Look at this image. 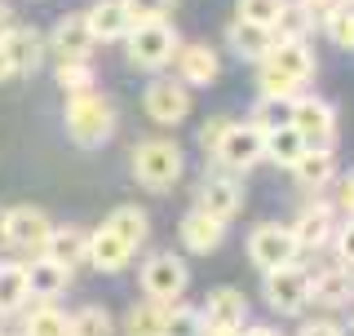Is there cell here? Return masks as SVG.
Returning <instances> with one entry per match:
<instances>
[{"label": "cell", "mask_w": 354, "mask_h": 336, "mask_svg": "<svg viewBox=\"0 0 354 336\" xmlns=\"http://www.w3.org/2000/svg\"><path fill=\"white\" fill-rule=\"evenodd\" d=\"M93 44L97 40H93V31H88L84 14H66V18H58V27L49 31L44 49H53V53H58V62H62V58H88Z\"/></svg>", "instance_id": "17"}, {"label": "cell", "mask_w": 354, "mask_h": 336, "mask_svg": "<svg viewBox=\"0 0 354 336\" xmlns=\"http://www.w3.org/2000/svg\"><path fill=\"white\" fill-rule=\"evenodd\" d=\"M164 336H204V319H199V310L182 306V301L164 306Z\"/></svg>", "instance_id": "34"}, {"label": "cell", "mask_w": 354, "mask_h": 336, "mask_svg": "<svg viewBox=\"0 0 354 336\" xmlns=\"http://www.w3.org/2000/svg\"><path fill=\"white\" fill-rule=\"evenodd\" d=\"M239 336H279L274 328H248V332H239Z\"/></svg>", "instance_id": "46"}, {"label": "cell", "mask_w": 354, "mask_h": 336, "mask_svg": "<svg viewBox=\"0 0 354 336\" xmlns=\"http://www.w3.org/2000/svg\"><path fill=\"white\" fill-rule=\"evenodd\" d=\"M261 292H266V306L279 310V315H301L310 306V274L301 265H274V270H261Z\"/></svg>", "instance_id": "6"}, {"label": "cell", "mask_w": 354, "mask_h": 336, "mask_svg": "<svg viewBox=\"0 0 354 336\" xmlns=\"http://www.w3.org/2000/svg\"><path fill=\"white\" fill-rule=\"evenodd\" d=\"M332 234H337V217H332V204L324 199H315V204L301 208V217L292 221V239L301 252H319L332 243Z\"/></svg>", "instance_id": "13"}, {"label": "cell", "mask_w": 354, "mask_h": 336, "mask_svg": "<svg viewBox=\"0 0 354 336\" xmlns=\"http://www.w3.org/2000/svg\"><path fill=\"white\" fill-rule=\"evenodd\" d=\"M124 336H164V306L160 301H142L124 315Z\"/></svg>", "instance_id": "32"}, {"label": "cell", "mask_w": 354, "mask_h": 336, "mask_svg": "<svg viewBox=\"0 0 354 336\" xmlns=\"http://www.w3.org/2000/svg\"><path fill=\"white\" fill-rule=\"evenodd\" d=\"M9 31H14V9L0 5V36H9Z\"/></svg>", "instance_id": "43"}, {"label": "cell", "mask_w": 354, "mask_h": 336, "mask_svg": "<svg viewBox=\"0 0 354 336\" xmlns=\"http://www.w3.org/2000/svg\"><path fill=\"white\" fill-rule=\"evenodd\" d=\"M142 106H147V120L160 129H177L186 115H191V88L182 80H155L147 88V97H142Z\"/></svg>", "instance_id": "11"}, {"label": "cell", "mask_w": 354, "mask_h": 336, "mask_svg": "<svg viewBox=\"0 0 354 336\" xmlns=\"http://www.w3.org/2000/svg\"><path fill=\"white\" fill-rule=\"evenodd\" d=\"M310 301H315V306H324V310L350 306V301H354V270L337 261V265H328V270L310 274Z\"/></svg>", "instance_id": "16"}, {"label": "cell", "mask_w": 354, "mask_h": 336, "mask_svg": "<svg viewBox=\"0 0 354 336\" xmlns=\"http://www.w3.org/2000/svg\"><path fill=\"white\" fill-rule=\"evenodd\" d=\"M66 138L75 142V147L93 151L111 142V133H115V102H111L106 93H97V88H88V93H71L66 97Z\"/></svg>", "instance_id": "1"}, {"label": "cell", "mask_w": 354, "mask_h": 336, "mask_svg": "<svg viewBox=\"0 0 354 336\" xmlns=\"http://www.w3.org/2000/svg\"><path fill=\"white\" fill-rule=\"evenodd\" d=\"M199 319H204V336H239L248 323V301L239 288H213Z\"/></svg>", "instance_id": "9"}, {"label": "cell", "mask_w": 354, "mask_h": 336, "mask_svg": "<svg viewBox=\"0 0 354 336\" xmlns=\"http://www.w3.org/2000/svg\"><path fill=\"white\" fill-rule=\"evenodd\" d=\"M297 239H292V226H279V221H266L248 234V261L257 270H274V265H292L297 261Z\"/></svg>", "instance_id": "10"}, {"label": "cell", "mask_w": 354, "mask_h": 336, "mask_svg": "<svg viewBox=\"0 0 354 336\" xmlns=\"http://www.w3.org/2000/svg\"><path fill=\"white\" fill-rule=\"evenodd\" d=\"M120 5L129 9L133 22H160V18L177 5V0H120Z\"/></svg>", "instance_id": "38"}, {"label": "cell", "mask_w": 354, "mask_h": 336, "mask_svg": "<svg viewBox=\"0 0 354 336\" xmlns=\"http://www.w3.org/2000/svg\"><path fill=\"white\" fill-rule=\"evenodd\" d=\"M226 124H230L226 115H213V120H208L204 129H199V147H204L208 155H213V147H217V142H221V133H226Z\"/></svg>", "instance_id": "40"}, {"label": "cell", "mask_w": 354, "mask_h": 336, "mask_svg": "<svg viewBox=\"0 0 354 336\" xmlns=\"http://www.w3.org/2000/svg\"><path fill=\"white\" fill-rule=\"evenodd\" d=\"M111 332H115V323L102 306H84L71 315V336H111Z\"/></svg>", "instance_id": "35"}, {"label": "cell", "mask_w": 354, "mask_h": 336, "mask_svg": "<svg viewBox=\"0 0 354 336\" xmlns=\"http://www.w3.org/2000/svg\"><path fill=\"white\" fill-rule=\"evenodd\" d=\"M84 248H88V234L80 226H53L49 230V239H44V248L40 256H49V261H58V265H80L84 261Z\"/></svg>", "instance_id": "26"}, {"label": "cell", "mask_w": 354, "mask_h": 336, "mask_svg": "<svg viewBox=\"0 0 354 336\" xmlns=\"http://www.w3.org/2000/svg\"><path fill=\"white\" fill-rule=\"evenodd\" d=\"M5 80H14V71H9V58H5V49H0V84Z\"/></svg>", "instance_id": "44"}, {"label": "cell", "mask_w": 354, "mask_h": 336, "mask_svg": "<svg viewBox=\"0 0 354 336\" xmlns=\"http://www.w3.org/2000/svg\"><path fill=\"white\" fill-rule=\"evenodd\" d=\"M49 230H53V221L31 204H18V208L0 212V239L14 252H40L44 239H49Z\"/></svg>", "instance_id": "7"}, {"label": "cell", "mask_w": 354, "mask_h": 336, "mask_svg": "<svg viewBox=\"0 0 354 336\" xmlns=\"http://www.w3.org/2000/svg\"><path fill=\"white\" fill-rule=\"evenodd\" d=\"M177 234H182L186 252L208 256V252H217V248H221V239H226V221H217V217H208V212L191 208V212L182 217V226H177Z\"/></svg>", "instance_id": "20"}, {"label": "cell", "mask_w": 354, "mask_h": 336, "mask_svg": "<svg viewBox=\"0 0 354 336\" xmlns=\"http://www.w3.org/2000/svg\"><path fill=\"white\" fill-rule=\"evenodd\" d=\"M332 243H337V261L354 270V217H346V221L337 226V234H332Z\"/></svg>", "instance_id": "39"}, {"label": "cell", "mask_w": 354, "mask_h": 336, "mask_svg": "<svg viewBox=\"0 0 354 336\" xmlns=\"http://www.w3.org/2000/svg\"><path fill=\"white\" fill-rule=\"evenodd\" d=\"M319 22H324L328 40L337 44V49H350L354 53V9L350 5H337V0H332L328 9H319Z\"/></svg>", "instance_id": "30"}, {"label": "cell", "mask_w": 354, "mask_h": 336, "mask_svg": "<svg viewBox=\"0 0 354 336\" xmlns=\"http://www.w3.org/2000/svg\"><path fill=\"white\" fill-rule=\"evenodd\" d=\"M288 173L297 177L306 190H324L337 182V155H332V147H306L301 160H297Z\"/></svg>", "instance_id": "21"}, {"label": "cell", "mask_w": 354, "mask_h": 336, "mask_svg": "<svg viewBox=\"0 0 354 336\" xmlns=\"http://www.w3.org/2000/svg\"><path fill=\"white\" fill-rule=\"evenodd\" d=\"M186 283H191V270H186V261L177 252H155L142 265V292H147V301L173 306V301H182Z\"/></svg>", "instance_id": "5"}, {"label": "cell", "mask_w": 354, "mask_h": 336, "mask_svg": "<svg viewBox=\"0 0 354 336\" xmlns=\"http://www.w3.org/2000/svg\"><path fill=\"white\" fill-rule=\"evenodd\" d=\"M288 124L306 138V147H332V138H337V111L319 93H297L288 102Z\"/></svg>", "instance_id": "4"}, {"label": "cell", "mask_w": 354, "mask_h": 336, "mask_svg": "<svg viewBox=\"0 0 354 336\" xmlns=\"http://www.w3.org/2000/svg\"><path fill=\"white\" fill-rule=\"evenodd\" d=\"M310 31H315V9L288 5V0H283V9H279V18H274L270 36L274 40H310Z\"/></svg>", "instance_id": "29"}, {"label": "cell", "mask_w": 354, "mask_h": 336, "mask_svg": "<svg viewBox=\"0 0 354 336\" xmlns=\"http://www.w3.org/2000/svg\"><path fill=\"white\" fill-rule=\"evenodd\" d=\"M173 62H177V80L186 88H208V84H217V75H221V58L208 44H182Z\"/></svg>", "instance_id": "14"}, {"label": "cell", "mask_w": 354, "mask_h": 336, "mask_svg": "<svg viewBox=\"0 0 354 336\" xmlns=\"http://www.w3.org/2000/svg\"><path fill=\"white\" fill-rule=\"evenodd\" d=\"M22 336H71V319H66L53 301H40V310H31V315H27Z\"/></svg>", "instance_id": "31"}, {"label": "cell", "mask_w": 354, "mask_h": 336, "mask_svg": "<svg viewBox=\"0 0 354 336\" xmlns=\"http://www.w3.org/2000/svg\"><path fill=\"white\" fill-rule=\"evenodd\" d=\"M297 5H306V9H315V14H319V9H328L332 0H297Z\"/></svg>", "instance_id": "45"}, {"label": "cell", "mask_w": 354, "mask_h": 336, "mask_svg": "<svg viewBox=\"0 0 354 336\" xmlns=\"http://www.w3.org/2000/svg\"><path fill=\"white\" fill-rule=\"evenodd\" d=\"M0 49H5L14 75H31L44 62V36L36 27H14L9 36H0Z\"/></svg>", "instance_id": "18"}, {"label": "cell", "mask_w": 354, "mask_h": 336, "mask_svg": "<svg viewBox=\"0 0 354 336\" xmlns=\"http://www.w3.org/2000/svg\"><path fill=\"white\" fill-rule=\"evenodd\" d=\"M301 151H306V138L288 124V120H283V124L261 129V160H270L279 168H292L297 160H301Z\"/></svg>", "instance_id": "22"}, {"label": "cell", "mask_w": 354, "mask_h": 336, "mask_svg": "<svg viewBox=\"0 0 354 336\" xmlns=\"http://www.w3.org/2000/svg\"><path fill=\"white\" fill-rule=\"evenodd\" d=\"M129 62L138 66V71H164L177 49H182V36H177V27H169V22H133L129 31Z\"/></svg>", "instance_id": "3"}, {"label": "cell", "mask_w": 354, "mask_h": 336, "mask_svg": "<svg viewBox=\"0 0 354 336\" xmlns=\"http://www.w3.org/2000/svg\"><path fill=\"white\" fill-rule=\"evenodd\" d=\"M27 301H31L27 270H22L18 261H5L0 265V315H18Z\"/></svg>", "instance_id": "28"}, {"label": "cell", "mask_w": 354, "mask_h": 336, "mask_svg": "<svg viewBox=\"0 0 354 336\" xmlns=\"http://www.w3.org/2000/svg\"><path fill=\"white\" fill-rule=\"evenodd\" d=\"M279 9H283V0H239V5H235V18L257 22V27H274Z\"/></svg>", "instance_id": "37"}, {"label": "cell", "mask_w": 354, "mask_h": 336, "mask_svg": "<svg viewBox=\"0 0 354 336\" xmlns=\"http://www.w3.org/2000/svg\"><path fill=\"white\" fill-rule=\"evenodd\" d=\"M182 147L169 138H147L133 147V177H138L147 190H155V195H164V190H173L177 182H182Z\"/></svg>", "instance_id": "2"}, {"label": "cell", "mask_w": 354, "mask_h": 336, "mask_svg": "<svg viewBox=\"0 0 354 336\" xmlns=\"http://www.w3.org/2000/svg\"><path fill=\"white\" fill-rule=\"evenodd\" d=\"M226 44L235 49V58L243 62H261L266 53H270V27H257V22H243V18H230V27H226Z\"/></svg>", "instance_id": "23"}, {"label": "cell", "mask_w": 354, "mask_h": 336, "mask_svg": "<svg viewBox=\"0 0 354 336\" xmlns=\"http://www.w3.org/2000/svg\"><path fill=\"white\" fill-rule=\"evenodd\" d=\"M213 160L226 168V173H248L252 164H261V129L257 124H235L230 120L226 133H221V142L213 147Z\"/></svg>", "instance_id": "8"}, {"label": "cell", "mask_w": 354, "mask_h": 336, "mask_svg": "<svg viewBox=\"0 0 354 336\" xmlns=\"http://www.w3.org/2000/svg\"><path fill=\"white\" fill-rule=\"evenodd\" d=\"M102 226H111V230H115L133 252H138L142 243H147V234H151V217H147V212H142L138 204H120V208L102 221Z\"/></svg>", "instance_id": "27"}, {"label": "cell", "mask_w": 354, "mask_h": 336, "mask_svg": "<svg viewBox=\"0 0 354 336\" xmlns=\"http://www.w3.org/2000/svg\"><path fill=\"white\" fill-rule=\"evenodd\" d=\"M195 208L208 212V217H217V221H230L243 208V186L235 177H204V186H199V195H195Z\"/></svg>", "instance_id": "15"}, {"label": "cell", "mask_w": 354, "mask_h": 336, "mask_svg": "<svg viewBox=\"0 0 354 336\" xmlns=\"http://www.w3.org/2000/svg\"><path fill=\"white\" fill-rule=\"evenodd\" d=\"M84 22H88V31H93V40H124L133 31V18L120 0H97L84 14Z\"/></svg>", "instance_id": "24"}, {"label": "cell", "mask_w": 354, "mask_h": 336, "mask_svg": "<svg viewBox=\"0 0 354 336\" xmlns=\"http://www.w3.org/2000/svg\"><path fill=\"white\" fill-rule=\"evenodd\" d=\"M129 256H133V248L124 239H120L111 226H97L93 234H88V248H84V261L93 265V270H102V274H120L129 265Z\"/></svg>", "instance_id": "19"}, {"label": "cell", "mask_w": 354, "mask_h": 336, "mask_svg": "<svg viewBox=\"0 0 354 336\" xmlns=\"http://www.w3.org/2000/svg\"><path fill=\"white\" fill-rule=\"evenodd\" d=\"M53 80H58V88L66 97L88 93V88H93V66H88V58H62L58 71H53Z\"/></svg>", "instance_id": "33"}, {"label": "cell", "mask_w": 354, "mask_h": 336, "mask_svg": "<svg viewBox=\"0 0 354 336\" xmlns=\"http://www.w3.org/2000/svg\"><path fill=\"white\" fill-rule=\"evenodd\" d=\"M297 336H346V332H341V323H332V319H315V323H306Z\"/></svg>", "instance_id": "42"}, {"label": "cell", "mask_w": 354, "mask_h": 336, "mask_svg": "<svg viewBox=\"0 0 354 336\" xmlns=\"http://www.w3.org/2000/svg\"><path fill=\"white\" fill-rule=\"evenodd\" d=\"M337 208L346 212V217H354V173H346L337 182Z\"/></svg>", "instance_id": "41"}, {"label": "cell", "mask_w": 354, "mask_h": 336, "mask_svg": "<svg viewBox=\"0 0 354 336\" xmlns=\"http://www.w3.org/2000/svg\"><path fill=\"white\" fill-rule=\"evenodd\" d=\"M27 270V288H31V297L36 301H53V297H62L66 292V283H71V270L58 261H49V256H36L31 265H22Z\"/></svg>", "instance_id": "25"}, {"label": "cell", "mask_w": 354, "mask_h": 336, "mask_svg": "<svg viewBox=\"0 0 354 336\" xmlns=\"http://www.w3.org/2000/svg\"><path fill=\"white\" fill-rule=\"evenodd\" d=\"M337 5H350V9H354V0H337Z\"/></svg>", "instance_id": "47"}, {"label": "cell", "mask_w": 354, "mask_h": 336, "mask_svg": "<svg viewBox=\"0 0 354 336\" xmlns=\"http://www.w3.org/2000/svg\"><path fill=\"white\" fill-rule=\"evenodd\" d=\"M257 93H261V102H292L301 88H297L292 80H283V75H274L270 66H261L257 71Z\"/></svg>", "instance_id": "36"}, {"label": "cell", "mask_w": 354, "mask_h": 336, "mask_svg": "<svg viewBox=\"0 0 354 336\" xmlns=\"http://www.w3.org/2000/svg\"><path fill=\"white\" fill-rule=\"evenodd\" d=\"M257 66H270L274 75H283V80H292L301 88L315 80V49H310V40H274L270 53Z\"/></svg>", "instance_id": "12"}]
</instances>
